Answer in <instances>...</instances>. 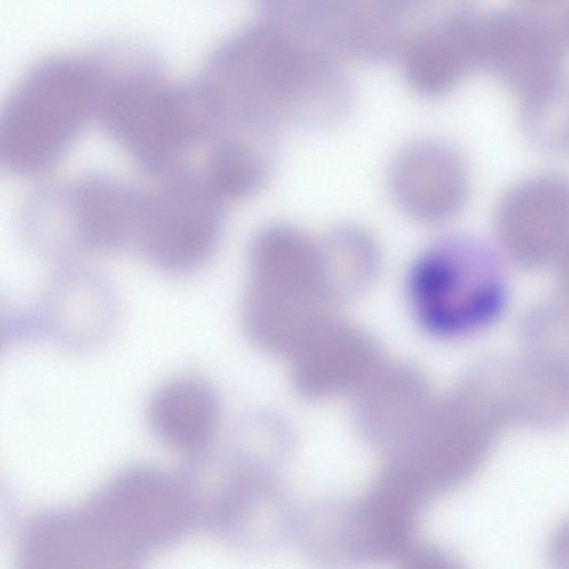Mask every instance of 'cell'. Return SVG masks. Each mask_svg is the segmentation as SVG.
Masks as SVG:
<instances>
[{
  "label": "cell",
  "instance_id": "cell-1",
  "mask_svg": "<svg viewBox=\"0 0 569 569\" xmlns=\"http://www.w3.org/2000/svg\"><path fill=\"white\" fill-rule=\"evenodd\" d=\"M194 521L182 477L131 467L80 507L34 516L18 559L24 569L129 568L177 542Z\"/></svg>",
  "mask_w": 569,
  "mask_h": 569
},
{
  "label": "cell",
  "instance_id": "cell-2",
  "mask_svg": "<svg viewBox=\"0 0 569 569\" xmlns=\"http://www.w3.org/2000/svg\"><path fill=\"white\" fill-rule=\"evenodd\" d=\"M197 80L222 126L266 136L289 122L330 121L349 98L329 54L271 19L223 42Z\"/></svg>",
  "mask_w": 569,
  "mask_h": 569
},
{
  "label": "cell",
  "instance_id": "cell-3",
  "mask_svg": "<svg viewBox=\"0 0 569 569\" xmlns=\"http://www.w3.org/2000/svg\"><path fill=\"white\" fill-rule=\"evenodd\" d=\"M96 121L152 178L187 163L217 132L198 84L170 82L146 54L104 51Z\"/></svg>",
  "mask_w": 569,
  "mask_h": 569
},
{
  "label": "cell",
  "instance_id": "cell-4",
  "mask_svg": "<svg viewBox=\"0 0 569 569\" xmlns=\"http://www.w3.org/2000/svg\"><path fill=\"white\" fill-rule=\"evenodd\" d=\"M101 80L100 52L56 56L33 66L1 113L2 167L20 177L56 167L96 120Z\"/></svg>",
  "mask_w": 569,
  "mask_h": 569
},
{
  "label": "cell",
  "instance_id": "cell-5",
  "mask_svg": "<svg viewBox=\"0 0 569 569\" xmlns=\"http://www.w3.org/2000/svg\"><path fill=\"white\" fill-rule=\"evenodd\" d=\"M337 300L319 239L284 224L254 236L242 300L244 325L254 339L303 341L330 320Z\"/></svg>",
  "mask_w": 569,
  "mask_h": 569
},
{
  "label": "cell",
  "instance_id": "cell-6",
  "mask_svg": "<svg viewBox=\"0 0 569 569\" xmlns=\"http://www.w3.org/2000/svg\"><path fill=\"white\" fill-rule=\"evenodd\" d=\"M407 295L429 330L459 336L491 323L502 311L507 282L497 253L465 236L437 240L413 261Z\"/></svg>",
  "mask_w": 569,
  "mask_h": 569
},
{
  "label": "cell",
  "instance_id": "cell-7",
  "mask_svg": "<svg viewBox=\"0 0 569 569\" xmlns=\"http://www.w3.org/2000/svg\"><path fill=\"white\" fill-rule=\"evenodd\" d=\"M300 31L366 60L405 51L435 26L469 13L473 0H281Z\"/></svg>",
  "mask_w": 569,
  "mask_h": 569
},
{
  "label": "cell",
  "instance_id": "cell-8",
  "mask_svg": "<svg viewBox=\"0 0 569 569\" xmlns=\"http://www.w3.org/2000/svg\"><path fill=\"white\" fill-rule=\"evenodd\" d=\"M154 179L151 187L142 188L133 250L159 270L193 272L219 244L226 202L200 169L188 163Z\"/></svg>",
  "mask_w": 569,
  "mask_h": 569
},
{
  "label": "cell",
  "instance_id": "cell-9",
  "mask_svg": "<svg viewBox=\"0 0 569 569\" xmlns=\"http://www.w3.org/2000/svg\"><path fill=\"white\" fill-rule=\"evenodd\" d=\"M478 68L489 71L526 102L565 77L560 30L527 10L506 9L477 18Z\"/></svg>",
  "mask_w": 569,
  "mask_h": 569
},
{
  "label": "cell",
  "instance_id": "cell-10",
  "mask_svg": "<svg viewBox=\"0 0 569 569\" xmlns=\"http://www.w3.org/2000/svg\"><path fill=\"white\" fill-rule=\"evenodd\" d=\"M117 300L110 283L77 263L60 266L31 308L9 315V337L43 338L69 349H88L111 331Z\"/></svg>",
  "mask_w": 569,
  "mask_h": 569
},
{
  "label": "cell",
  "instance_id": "cell-11",
  "mask_svg": "<svg viewBox=\"0 0 569 569\" xmlns=\"http://www.w3.org/2000/svg\"><path fill=\"white\" fill-rule=\"evenodd\" d=\"M496 229L503 251L518 263L560 260L569 250V181L539 176L518 183L499 203Z\"/></svg>",
  "mask_w": 569,
  "mask_h": 569
},
{
  "label": "cell",
  "instance_id": "cell-12",
  "mask_svg": "<svg viewBox=\"0 0 569 569\" xmlns=\"http://www.w3.org/2000/svg\"><path fill=\"white\" fill-rule=\"evenodd\" d=\"M141 201V187L111 174L66 181L67 220L79 257L133 250Z\"/></svg>",
  "mask_w": 569,
  "mask_h": 569
},
{
  "label": "cell",
  "instance_id": "cell-13",
  "mask_svg": "<svg viewBox=\"0 0 569 569\" xmlns=\"http://www.w3.org/2000/svg\"><path fill=\"white\" fill-rule=\"evenodd\" d=\"M389 188L397 206L410 218L439 223L455 217L469 191L462 157L449 144L421 140L408 144L389 169Z\"/></svg>",
  "mask_w": 569,
  "mask_h": 569
},
{
  "label": "cell",
  "instance_id": "cell-14",
  "mask_svg": "<svg viewBox=\"0 0 569 569\" xmlns=\"http://www.w3.org/2000/svg\"><path fill=\"white\" fill-rule=\"evenodd\" d=\"M476 22L472 13L446 20L405 51V78L415 91L425 97L442 96L478 68Z\"/></svg>",
  "mask_w": 569,
  "mask_h": 569
},
{
  "label": "cell",
  "instance_id": "cell-15",
  "mask_svg": "<svg viewBox=\"0 0 569 569\" xmlns=\"http://www.w3.org/2000/svg\"><path fill=\"white\" fill-rule=\"evenodd\" d=\"M152 433L168 447L198 455L210 447L219 421V402L208 382L179 377L163 383L147 409Z\"/></svg>",
  "mask_w": 569,
  "mask_h": 569
},
{
  "label": "cell",
  "instance_id": "cell-16",
  "mask_svg": "<svg viewBox=\"0 0 569 569\" xmlns=\"http://www.w3.org/2000/svg\"><path fill=\"white\" fill-rule=\"evenodd\" d=\"M268 138L222 131L210 141L200 171L224 201L246 199L256 193L270 172Z\"/></svg>",
  "mask_w": 569,
  "mask_h": 569
},
{
  "label": "cell",
  "instance_id": "cell-17",
  "mask_svg": "<svg viewBox=\"0 0 569 569\" xmlns=\"http://www.w3.org/2000/svg\"><path fill=\"white\" fill-rule=\"evenodd\" d=\"M322 258L337 297L365 290L376 278L380 253L375 239L358 227H340L319 239Z\"/></svg>",
  "mask_w": 569,
  "mask_h": 569
},
{
  "label": "cell",
  "instance_id": "cell-18",
  "mask_svg": "<svg viewBox=\"0 0 569 569\" xmlns=\"http://www.w3.org/2000/svg\"><path fill=\"white\" fill-rule=\"evenodd\" d=\"M560 283L565 299L569 301V250L560 259Z\"/></svg>",
  "mask_w": 569,
  "mask_h": 569
},
{
  "label": "cell",
  "instance_id": "cell-19",
  "mask_svg": "<svg viewBox=\"0 0 569 569\" xmlns=\"http://www.w3.org/2000/svg\"><path fill=\"white\" fill-rule=\"evenodd\" d=\"M529 2H535V3H546V2H551V1H555V0H527Z\"/></svg>",
  "mask_w": 569,
  "mask_h": 569
}]
</instances>
